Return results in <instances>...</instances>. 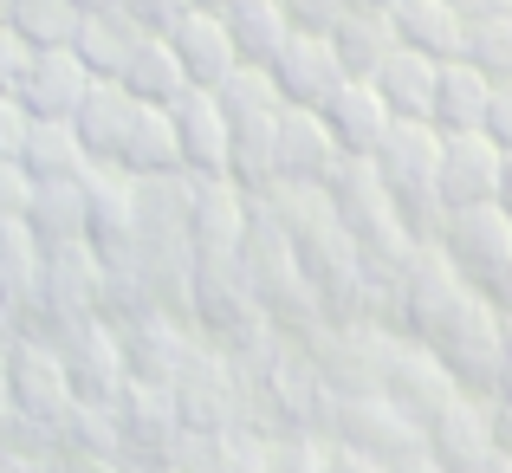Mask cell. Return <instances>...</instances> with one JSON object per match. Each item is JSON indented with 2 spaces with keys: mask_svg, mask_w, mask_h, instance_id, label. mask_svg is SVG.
I'll return each mask as SVG.
<instances>
[{
  "mask_svg": "<svg viewBox=\"0 0 512 473\" xmlns=\"http://www.w3.org/2000/svg\"><path fill=\"white\" fill-rule=\"evenodd\" d=\"M370 169H376V182L389 188L396 214L409 221V234L435 247L441 214H448V208H441V130L435 124H402V117H396L389 137L376 143Z\"/></svg>",
  "mask_w": 512,
  "mask_h": 473,
  "instance_id": "6da1fadb",
  "label": "cell"
},
{
  "mask_svg": "<svg viewBox=\"0 0 512 473\" xmlns=\"http://www.w3.org/2000/svg\"><path fill=\"white\" fill-rule=\"evenodd\" d=\"M435 247L448 253V266L467 279L474 292H487L493 305L512 299V214L500 201H480V208H448L441 214Z\"/></svg>",
  "mask_w": 512,
  "mask_h": 473,
  "instance_id": "7a4b0ae2",
  "label": "cell"
},
{
  "mask_svg": "<svg viewBox=\"0 0 512 473\" xmlns=\"http://www.w3.org/2000/svg\"><path fill=\"white\" fill-rule=\"evenodd\" d=\"M182 428L201 435H227V428H253V383L240 376V363L227 350H214L208 337L195 344V357L182 363V376L169 383Z\"/></svg>",
  "mask_w": 512,
  "mask_h": 473,
  "instance_id": "3957f363",
  "label": "cell"
},
{
  "mask_svg": "<svg viewBox=\"0 0 512 473\" xmlns=\"http://www.w3.org/2000/svg\"><path fill=\"white\" fill-rule=\"evenodd\" d=\"M292 344L312 357L318 383L331 389V396H370L376 383H383V357L389 344H396V331L376 318H325L318 331L292 337Z\"/></svg>",
  "mask_w": 512,
  "mask_h": 473,
  "instance_id": "277c9868",
  "label": "cell"
},
{
  "mask_svg": "<svg viewBox=\"0 0 512 473\" xmlns=\"http://www.w3.org/2000/svg\"><path fill=\"white\" fill-rule=\"evenodd\" d=\"M33 331L52 337V350H59L65 376H72V396L78 402H98V409H111L117 396H124L130 370H124V344H117V324L104 312L91 318H46L33 324Z\"/></svg>",
  "mask_w": 512,
  "mask_h": 473,
  "instance_id": "5b68a950",
  "label": "cell"
},
{
  "mask_svg": "<svg viewBox=\"0 0 512 473\" xmlns=\"http://www.w3.org/2000/svg\"><path fill=\"white\" fill-rule=\"evenodd\" d=\"M0 363H7V396H13V409H20V422H33V428L52 435V428L65 422V409L78 402L52 337L33 331V324H20V331L0 344Z\"/></svg>",
  "mask_w": 512,
  "mask_h": 473,
  "instance_id": "8992f818",
  "label": "cell"
},
{
  "mask_svg": "<svg viewBox=\"0 0 512 473\" xmlns=\"http://www.w3.org/2000/svg\"><path fill=\"white\" fill-rule=\"evenodd\" d=\"M325 441L370 454L376 467H396V461H409V454H422V428H415L389 396H376V389L370 396H331Z\"/></svg>",
  "mask_w": 512,
  "mask_h": 473,
  "instance_id": "52a82bcc",
  "label": "cell"
},
{
  "mask_svg": "<svg viewBox=\"0 0 512 473\" xmlns=\"http://www.w3.org/2000/svg\"><path fill=\"white\" fill-rule=\"evenodd\" d=\"M428 350L448 363V376L467 389V396H493V383H500V357H506V312L480 292L448 331L428 337Z\"/></svg>",
  "mask_w": 512,
  "mask_h": 473,
  "instance_id": "ba28073f",
  "label": "cell"
},
{
  "mask_svg": "<svg viewBox=\"0 0 512 473\" xmlns=\"http://www.w3.org/2000/svg\"><path fill=\"white\" fill-rule=\"evenodd\" d=\"M104 292H111V266L91 240H65V247H46V266H39V305L26 324L46 318H91L104 312Z\"/></svg>",
  "mask_w": 512,
  "mask_h": 473,
  "instance_id": "9c48e42d",
  "label": "cell"
},
{
  "mask_svg": "<svg viewBox=\"0 0 512 473\" xmlns=\"http://www.w3.org/2000/svg\"><path fill=\"white\" fill-rule=\"evenodd\" d=\"M111 324H117V344H124L130 383H156V389H169L201 344L195 318H175V312H130V318H111Z\"/></svg>",
  "mask_w": 512,
  "mask_h": 473,
  "instance_id": "30bf717a",
  "label": "cell"
},
{
  "mask_svg": "<svg viewBox=\"0 0 512 473\" xmlns=\"http://www.w3.org/2000/svg\"><path fill=\"white\" fill-rule=\"evenodd\" d=\"M376 396H389L415 428H422V422H435V415L461 396V383L448 376V363H441L428 344H415V337L396 331V344H389V357H383V383H376Z\"/></svg>",
  "mask_w": 512,
  "mask_h": 473,
  "instance_id": "8fae6325",
  "label": "cell"
},
{
  "mask_svg": "<svg viewBox=\"0 0 512 473\" xmlns=\"http://www.w3.org/2000/svg\"><path fill=\"white\" fill-rule=\"evenodd\" d=\"M253 221V195L227 175H195V208H188V253L195 260H240V240Z\"/></svg>",
  "mask_w": 512,
  "mask_h": 473,
  "instance_id": "7c38bea8",
  "label": "cell"
},
{
  "mask_svg": "<svg viewBox=\"0 0 512 473\" xmlns=\"http://www.w3.org/2000/svg\"><path fill=\"white\" fill-rule=\"evenodd\" d=\"M422 454L441 473H474L480 461H493V396H454L435 422H422Z\"/></svg>",
  "mask_w": 512,
  "mask_h": 473,
  "instance_id": "4fadbf2b",
  "label": "cell"
},
{
  "mask_svg": "<svg viewBox=\"0 0 512 473\" xmlns=\"http://www.w3.org/2000/svg\"><path fill=\"white\" fill-rule=\"evenodd\" d=\"M85 188H91V227H85V240L104 253V266L117 273V266L137 260V175L91 162Z\"/></svg>",
  "mask_w": 512,
  "mask_h": 473,
  "instance_id": "5bb4252c",
  "label": "cell"
},
{
  "mask_svg": "<svg viewBox=\"0 0 512 473\" xmlns=\"http://www.w3.org/2000/svg\"><path fill=\"white\" fill-rule=\"evenodd\" d=\"M266 78H273L279 104L318 111V104H325L331 91L344 85V65H338V52H331V39H325V33H292L286 46L266 59Z\"/></svg>",
  "mask_w": 512,
  "mask_h": 473,
  "instance_id": "9a60e30c",
  "label": "cell"
},
{
  "mask_svg": "<svg viewBox=\"0 0 512 473\" xmlns=\"http://www.w3.org/2000/svg\"><path fill=\"white\" fill-rule=\"evenodd\" d=\"M506 182V150L487 130H461V137H441V208H480V201H500Z\"/></svg>",
  "mask_w": 512,
  "mask_h": 473,
  "instance_id": "2e32d148",
  "label": "cell"
},
{
  "mask_svg": "<svg viewBox=\"0 0 512 473\" xmlns=\"http://www.w3.org/2000/svg\"><path fill=\"white\" fill-rule=\"evenodd\" d=\"M163 39H169L175 65H182V78H188L195 91H214V85H221V78L240 65L234 39H227V26H221V7H182V13L163 26Z\"/></svg>",
  "mask_w": 512,
  "mask_h": 473,
  "instance_id": "e0dca14e",
  "label": "cell"
},
{
  "mask_svg": "<svg viewBox=\"0 0 512 473\" xmlns=\"http://www.w3.org/2000/svg\"><path fill=\"white\" fill-rule=\"evenodd\" d=\"M91 85H98V78H91V65L78 59L72 46H39L33 72H26V85H20V104L33 117H59V124H72Z\"/></svg>",
  "mask_w": 512,
  "mask_h": 473,
  "instance_id": "ac0fdd59",
  "label": "cell"
},
{
  "mask_svg": "<svg viewBox=\"0 0 512 473\" xmlns=\"http://www.w3.org/2000/svg\"><path fill=\"white\" fill-rule=\"evenodd\" d=\"M137 117H143V98H130L117 78H98V85L85 91V104H78L72 130H78V143L91 150V162L117 169V162H124L130 130H137Z\"/></svg>",
  "mask_w": 512,
  "mask_h": 473,
  "instance_id": "d6986e66",
  "label": "cell"
},
{
  "mask_svg": "<svg viewBox=\"0 0 512 473\" xmlns=\"http://www.w3.org/2000/svg\"><path fill=\"white\" fill-rule=\"evenodd\" d=\"M111 422H117V448L143 454V461H163L169 441L182 435V415H175V396L156 383H124V396L111 402Z\"/></svg>",
  "mask_w": 512,
  "mask_h": 473,
  "instance_id": "ffe728a7",
  "label": "cell"
},
{
  "mask_svg": "<svg viewBox=\"0 0 512 473\" xmlns=\"http://www.w3.org/2000/svg\"><path fill=\"white\" fill-rule=\"evenodd\" d=\"M318 117H325L331 143H338L344 156H376V143L389 137V124H396V117H389V104L376 98L370 78H344V85L318 104Z\"/></svg>",
  "mask_w": 512,
  "mask_h": 473,
  "instance_id": "44dd1931",
  "label": "cell"
},
{
  "mask_svg": "<svg viewBox=\"0 0 512 473\" xmlns=\"http://www.w3.org/2000/svg\"><path fill=\"white\" fill-rule=\"evenodd\" d=\"M169 117H175V150H182V169L188 175H227V143H234V130H227L214 91H182V98L169 104Z\"/></svg>",
  "mask_w": 512,
  "mask_h": 473,
  "instance_id": "7402d4cb",
  "label": "cell"
},
{
  "mask_svg": "<svg viewBox=\"0 0 512 473\" xmlns=\"http://www.w3.org/2000/svg\"><path fill=\"white\" fill-rule=\"evenodd\" d=\"M273 156H279V182H325V175L344 162V150L331 143V130H325V117H318V111H299V104H286V111H279Z\"/></svg>",
  "mask_w": 512,
  "mask_h": 473,
  "instance_id": "603a6c76",
  "label": "cell"
},
{
  "mask_svg": "<svg viewBox=\"0 0 512 473\" xmlns=\"http://www.w3.org/2000/svg\"><path fill=\"white\" fill-rule=\"evenodd\" d=\"M188 208H195V175H137V247H188Z\"/></svg>",
  "mask_w": 512,
  "mask_h": 473,
  "instance_id": "cb8c5ba5",
  "label": "cell"
},
{
  "mask_svg": "<svg viewBox=\"0 0 512 473\" xmlns=\"http://www.w3.org/2000/svg\"><path fill=\"white\" fill-rule=\"evenodd\" d=\"M20 221L33 227L39 247L85 240V227H91V188H85V175H52V182H33V201H26Z\"/></svg>",
  "mask_w": 512,
  "mask_h": 473,
  "instance_id": "d4e9b609",
  "label": "cell"
},
{
  "mask_svg": "<svg viewBox=\"0 0 512 473\" xmlns=\"http://www.w3.org/2000/svg\"><path fill=\"white\" fill-rule=\"evenodd\" d=\"M435 72H441V59H428V52H415V46H396L370 72V85H376V98L389 104V117L428 124V111H435Z\"/></svg>",
  "mask_w": 512,
  "mask_h": 473,
  "instance_id": "484cf974",
  "label": "cell"
},
{
  "mask_svg": "<svg viewBox=\"0 0 512 473\" xmlns=\"http://www.w3.org/2000/svg\"><path fill=\"white\" fill-rule=\"evenodd\" d=\"M487 98H493V78L480 72L474 59H441V72H435V111H428V124H435L441 137L480 130V124H487Z\"/></svg>",
  "mask_w": 512,
  "mask_h": 473,
  "instance_id": "4316f807",
  "label": "cell"
},
{
  "mask_svg": "<svg viewBox=\"0 0 512 473\" xmlns=\"http://www.w3.org/2000/svg\"><path fill=\"white\" fill-rule=\"evenodd\" d=\"M325 39H331V52H338L344 78H370L376 65H383L389 52L402 46V39H396V20H389V7H370V0H357V7H350Z\"/></svg>",
  "mask_w": 512,
  "mask_h": 473,
  "instance_id": "83f0119b",
  "label": "cell"
},
{
  "mask_svg": "<svg viewBox=\"0 0 512 473\" xmlns=\"http://www.w3.org/2000/svg\"><path fill=\"white\" fill-rule=\"evenodd\" d=\"M143 39H150V26H143L130 7H98V13H85V26H78L72 52L91 65V78H117Z\"/></svg>",
  "mask_w": 512,
  "mask_h": 473,
  "instance_id": "f1b7e54d",
  "label": "cell"
},
{
  "mask_svg": "<svg viewBox=\"0 0 512 473\" xmlns=\"http://www.w3.org/2000/svg\"><path fill=\"white\" fill-rule=\"evenodd\" d=\"M389 20H396L402 46L428 52V59H461L467 52V20L448 7V0H396Z\"/></svg>",
  "mask_w": 512,
  "mask_h": 473,
  "instance_id": "f546056e",
  "label": "cell"
},
{
  "mask_svg": "<svg viewBox=\"0 0 512 473\" xmlns=\"http://www.w3.org/2000/svg\"><path fill=\"white\" fill-rule=\"evenodd\" d=\"M39 266H46V247L33 240L26 221H0V305L13 318H33L39 305Z\"/></svg>",
  "mask_w": 512,
  "mask_h": 473,
  "instance_id": "4dcf8cb0",
  "label": "cell"
},
{
  "mask_svg": "<svg viewBox=\"0 0 512 473\" xmlns=\"http://www.w3.org/2000/svg\"><path fill=\"white\" fill-rule=\"evenodd\" d=\"M221 26H227V39H234L240 65H266L292 39V20H286V7H279V0H227V7H221Z\"/></svg>",
  "mask_w": 512,
  "mask_h": 473,
  "instance_id": "1f68e13d",
  "label": "cell"
},
{
  "mask_svg": "<svg viewBox=\"0 0 512 473\" xmlns=\"http://www.w3.org/2000/svg\"><path fill=\"white\" fill-rule=\"evenodd\" d=\"M20 162H26L33 182H52V175H91V150L78 143L72 124H59V117H33Z\"/></svg>",
  "mask_w": 512,
  "mask_h": 473,
  "instance_id": "d6a6232c",
  "label": "cell"
},
{
  "mask_svg": "<svg viewBox=\"0 0 512 473\" xmlns=\"http://www.w3.org/2000/svg\"><path fill=\"white\" fill-rule=\"evenodd\" d=\"M117 85H124L130 98H143V104H175L182 91H195V85L182 78V65H175V52H169L163 33H150L137 52H130V65L117 72Z\"/></svg>",
  "mask_w": 512,
  "mask_h": 473,
  "instance_id": "836d02e7",
  "label": "cell"
},
{
  "mask_svg": "<svg viewBox=\"0 0 512 473\" xmlns=\"http://www.w3.org/2000/svg\"><path fill=\"white\" fill-rule=\"evenodd\" d=\"M117 169H124V175H175V169H182L169 104H143V117H137V130H130L124 162H117Z\"/></svg>",
  "mask_w": 512,
  "mask_h": 473,
  "instance_id": "e575fe53",
  "label": "cell"
},
{
  "mask_svg": "<svg viewBox=\"0 0 512 473\" xmlns=\"http://www.w3.org/2000/svg\"><path fill=\"white\" fill-rule=\"evenodd\" d=\"M214 104H221L227 124H253V117L279 111V91H273V78H266V65H234V72L214 85Z\"/></svg>",
  "mask_w": 512,
  "mask_h": 473,
  "instance_id": "d590c367",
  "label": "cell"
},
{
  "mask_svg": "<svg viewBox=\"0 0 512 473\" xmlns=\"http://www.w3.org/2000/svg\"><path fill=\"white\" fill-rule=\"evenodd\" d=\"M85 7L78 0H13V33H26L33 46H72Z\"/></svg>",
  "mask_w": 512,
  "mask_h": 473,
  "instance_id": "8d00e7d4",
  "label": "cell"
},
{
  "mask_svg": "<svg viewBox=\"0 0 512 473\" xmlns=\"http://www.w3.org/2000/svg\"><path fill=\"white\" fill-rule=\"evenodd\" d=\"M461 59H474L493 85L512 78V13H493V20H474V26H467V52H461Z\"/></svg>",
  "mask_w": 512,
  "mask_h": 473,
  "instance_id": "74e56055",
  "label": "cell"
},
{
  "mask_svg": "<svg viewBox=\"0 0 512 473\" xmlns=\"http://www.w3.org/2000/svg\"><path fill=\"white\" fill-rule=\"evenodd\" d=\"M266 473H325V435H266Z\"/></svg>",
  "mask_w": 512,
  "mask_h": 473,
  "instance_id": "f35d334b",
  "label": "cell"
},
{
  "mask_svg": "<svg viewBox=\"0 0 512 473\" xmlns=\"http://www.w3.org/2000/svg\"><path fill=\"white\" fill-rule=\"evenodd\" d=\"M208 473H266V435L260 428H227V435L214 441Z\"/></svg>",
  "mask_w": 512,
  "mask_h": 473,
  "instance_id": "ab89813d",
  "label": "cell"
},
{
  "mask_svg": "<svg viewBox=\"0 0 512 473\" xmlns=\"http://www.w3.org/2000/svg\"><path fill=\"white\" fill-rule=\"evenodd\" d=\"M33 39L26 33H13V20L0 26V91H7V98H20V85H26V72H33Z\"/></svg>",
  "mask_w": 512,
  "mask_h": 473,
  "instance_id": "60d3db41",
  "label": "cell"
},
{
  "mask_svg": "<svg viewBox=\"0 0 512 473\" xmlns=\"http://www.w3.org/2000/svg\"><path fill=\"white\" fill-rule=\"evenodd\" d=\"M279 7H286L292 33H331V26H338L357 0H279Z\"/></svg>",
  "mask_w": 512,
  "mask_h": 473,
  "instance_id": "b9f144b4",
  "label": "cell"
},
{
  "mask_svg": "<svg viewBox=\"0 0 512 473\" xmlns=\"http://www.w3.org/2000/svg\"><path fill=\"white\" fill-rule=\"evenodd\" d=\"M26 201H33V175L20 156H0V221H20Z\"/></svg>",
  "mask_w": 512,
  "mask_h": 473,
  "instance_id": "7bdbcfd3",
  "label": "cell"
},
{
  "mask_svg": "<svg viewBox=\"0 0 512 473\" xmlns=\"http://www.w3.org/2000/svg\"><path fill=\"white\" fill-rule=\"evenodd\" d=\"M26 130H33V111H26L20 98L0 91V156H20L26 150Z\"/></svg>",
  "mask_w": 512,
  "mask_h": 473,
  "instance_id": "ee69618b",
  "label": "cell"
},
{
  "mask_svg": "<svg viewBox=\"0 0 512 473\" xmlns=\"http://www.w3.org/2000/svg\"><path fill=\"white\" fill-rule=\"evenodd\" d=\"M480 130H487V137L512 156V78H500V85H493V98H487V124H480Z\"/></svg>",
  "mask_w": 512,
  "mask_h": 473,
  "instance_id": "f6af8a7d",
  "label": "cell"
},
{
  "mask_svg": "<svg viewBox=\"0 0 512 473\" xmlns=\"http://www.w3.org/2000/svg\"><path fill=\"white\" fill-rule=\"evenodd\" d=\"M124 7H130V13H137V20H143V26H150V33H163V26H169V20H175V13H182V7H188V0H124Z\"/></svg>",
  "mask_w": 512,
  "mask_h": 473,
  "instance_id": "bcb514c9",
  "label": "cell"
},
{
  "mask_svg": "<svg viewBox=\"0 0 512 473\" xmlns=\"http://www.w3.org/2000/svg\"><path fill=\"white\" fill-rule=\"evenodd\" d=\"M325 473H383L370 461V454H357V448H338V441H325Z\"/></svg>",
  "mask_w": 512,
  "mask_h": 473,
  "instance_id": "7dc6e473",
  "label": "cell"
},
{
  "mask_svg": "<svg viewBox=\"0 0 512 473\" xmlns=\"http://www.w3.org/2000/svg\"><path fill=\"white\" fill-rule=\"evenodd\" d=\"M448 7L474 26V20H493V13H512V0H448Z\"/></svg>",
  "mask_w": 512,
  "mask_h": 473,
  "instance_id": "c3c4849f",
  "label": "cell"
},
{
  "mask_svg": "<svg viewBox=\"0 0 512 473\" xmlns=\"http://www.w3.org/2000/svg\"><path fill=\"white\" fill-rule=\"evenodd\" d=\"M493 402L512 409V318H506V357H500V383H493Z\"/></svg>",
  "mask_w": 512,
  "mask_h": 473,
  "instance_id": "681fc988",
  "label": "cell"
},
{
  "mask_svg": "<svg viewBox=\"0 0 512 473\" xmlns=\"http://www.w3.org/2000/svg\"><path fill=\"white\" fill-rule=\"evenodd\" d=\"M20 428V409H13V396H7V363H0V441Z\"/></svg>",
  "mask_w": 512,
  "mask_h": 473,
  "instance_id": "f907efd6",
  "label": "cell"
},
{
  "mask_svg": "<svg viewBox=\"0 0 512 473\" xmlns=\"http://www.w3.org/2000/svg\"><path fill=\"white\" fill-rule=\"evenodd\" d=\"M493 448L512 454V409H506V402H493Z\"/></svg>",
  "mask_w": 512,
  "mask_h": 473,
  "instance_id": "816d5d0a",
  "label": "cell"
},
{
  "mask_svg": "<svg viewBox=\"0 0 512 473\" xmlns=\"http://www.w3.org/2000/svg\"><path fill=\"white\" fill-rule=\"evenodd\" d=\"M474 473H512V454H493V461H480Z\"/></svg>",
  "mask_w": 512,
  "mask_h": 473,
  "instance_id": "f5cc1de1",
  "label": "cell"
},
{
  "mask_svg": "<svg viewBox=\"0 0 512 473\" xmlns=\"http://www.w3.org/2000/svg\"><path fill=\"white\" fill-rule=\"evenodd\" d=\"M13 331H20V318H13V312H7V305H0V344H7V337H13Z\"/></svg>",
  "mask_w": 512,
  "mask_h": 473,
  "instance_id": "db71d44e",
  "label": "cell"
},
{
  "mask_svg": "<svg viewBox=\"0 0 512 473\" xmlns=\"http://www.w3.org/2000/svg\"><path fill=\"white\" fill-rule=\"evenodd\" d=\"M500 208L512 214V156H506V182H500Z\"/></svg>",
  "mask_w": 512,
  "mask_h": 473,
  "instance_id": "11a10c76",
  "label": "cell"
},
{
  "mask_svg": "<svg viewBox=\"0 0 512 473\" xmlns=\"http://www.w3.org/2000/svg\"><path fill=\"white\" fill-rule=\"evenodd\" d=\"M78 7H85V13H98V7H124V0H78Z\"/></svg>",
  "mask_w": 512,
  "mask_h": 473,
  "instance_id": "9f6ffc18",
  "label": "cell"
},
{
  "mask_svg": "<svg viewBox=\"0 0 512 473\" xmlns=\"http://www.w3.org/2000/svg\"><path fill=\"white\" fill-rule=\"evenodd\" d=\"M13 20V0H0V26H7Z\"/></svg>",
  "mask_w": 512,
  "mask_h": 473,
  "instance_id": "6f0895ef",
  "label": "cell"
},
{
  "mask_svg": "<svg viewBox=\"0 0 512 473\" xmlns=\"http://www.w3.org/2000/svg\"><path fill=\"white\" fill-rule=\"evenodd\" d=\"M188 7H227V0H188Z\"/></svg>",
  "mask_w": 512,
  "mask_h": 473,
  "instance_id": "680465c9",
  "label": "cell"
},
{
  "mask_svg": "<svg viewBox=\"0 0 512 473\" xmlns=\"http://www.w3.org/2000/svg\"><path fill=\"white\" fill-rule=\"evenodd\" d=\"M370 7H396V0H370Z\"/></svg>",
  "mask_w": 512,
  "mask_h": 473,
  "instance_id": "91938a15",
  "label": "cell"
},
{
  "mask_svg": "<svg viewBox=\"0 0 512 473\" xmlns=\"http://www.w3.org/2000/svg\"><path fill=\"white\" fill-rule=\"evenodd\" d=\"M500 312H506V318H512V299H506V305H500Z\"/></svg>",
  "mask_w": 512,
  "mask_h": 473,
  "instance_id": "94428289",
  "label": "cell"
}]
</instances>
